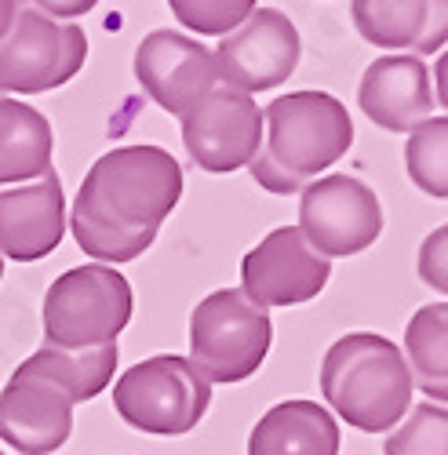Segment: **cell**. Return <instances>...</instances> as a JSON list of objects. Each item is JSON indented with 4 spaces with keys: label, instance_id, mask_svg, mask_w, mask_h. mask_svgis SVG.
Returning <instances> with one entry per match:
<instances>
[{
    "label": "cell",
    "instance_id": "cell-1",
    "mask_svg": "<svg viewBox=\"0 0 448 455\" xmlns=\"http://www.w3.org/2000/svg\"><path fill=\"white\" fill-rule=\"evenodd\" d=\"M182 201V164L161 146L102 154L73 197L69 230L92 262H132Z\"/></svg>",
    "mask_w": 448,
    "mask_h": 455
},
{
    "label": "cell",
    "instance_id": "cell-2",
    "mask_svg": "<svg viewBox=\"0 0 448 455\" xmlns=\"http://www.w3.org/2000/svg\"><path fill=\"white\" fill-rule=\"evenodd\" d=\"M354 142L347 106L328 92H292L263 109V142L252 157V179L267 194H303Z\"/></svg>",
    "mask_w": 448,
    "mask_h": 455
},
{
    "label": "cell",
    "instance_id": "cell-3",
    "mask_svg": "<svg viewBox=\"0 0 448 455\" xmlns=\"http://www.w3.org/2000/svg\"><path fill=\"white\" fill-rule=\"evenodd\" d=\"M412 371L404 354L376 331L335 339L321 361V394L361 434H387L412 408Z\"/></svg>",
    "mask_w": 448,
    "mask_h": 455
},
{
    "label": "cell",
    "instance_id": "cell-4",
    "mask_svg": "<svg viewBox=\"0 0 448 455\" xmlns=\"http://www.w3.org/2000/svg\"><path fill=\"white\" fill-rule=\"evenodd\" d=\"M135 310L124 274L106 262L73 267L52 281L44 295V339L62 350H92L117 343Z\"/></svg>",
    "mask_w": 448,
    "mask_h": 455
},
{
    "label": "cell",
    "instance_id": "cell-5",
    "mask_svg": "<svg viewBox=\"0 0 448 455\" xmlns=\"http://www.w3.org/2000/svg\"><path fill=\"white\" fill-rule=\"evenodd\" d=\"M274 347L270 314L241 288H219L190 317V361L208 383H241L263 368Z\"/></svg>",
    "mask_w": 448,
    "mask_h": 455
},
{
    "label": "cell",
    "instance_id": "cell-6",
    "mask_svg": "<svg viewBox=\"0 0 448 455\" xmlns=\"http://www.w3.org/2000/svg\"><path fill=\"white\" fill-rule=\"evenodd\" d=\"M212 404V383L194 368L190 357L179 354H157L132 368L114 387V408L117 415L142 434L157 437H179L190 434Z\"/></svg>",
    "mask_w": 448,
    "mask_h": 455
},
{
    "label": "cell",
    "instance_id": "cell-7",
    "mask_svg": "<svg viewBox=\"0 0 448 455\" xmlns=\"http://www.w3.org/2000/svg\"><path fill=\"white\" fill-rule=\"evenodd\" d=\"M88 59V36L77 22L48 19L22 8L15 26L0 36V92L41 95L69 84Z\"/></svg>",
    "mask_w": 448,
    "mask_h": 455
},
{
    "label": "cell",
    "instance_id": "cell-8",
    "mask_svg": "<svg viewBox=\"0 0 448 455\" xmlns=\"http://www.w3.org/2000/svg\"><path fill=\"white\" fill-rule=\"evenodd\" d=\"M299 230L324 259H347L372 248L383 234L376 189L354 175H324L310 182L299 201Z\"/></svg>",
    "mask_w": 448,
    "mask_h": 455
},
{
    "label": "cell",
    "instance_id": "cell-9",
    "mask_svg": "<svg viewBox=\"0 0 448 455\" xmlns=\"http://www.w3.org/2000/svg\"><path fill=\"white\" fill-rule=\"evenodd\" d=\"M182 142L190 149L194 164L212 175H227L252 164L259 142H263V109L252 95L215 84L182 113Z\"/></svg>",
    "mask_w": 448,
    "mask_h": 455
},
{
    "label": "cell",
    "instance_id": "cell-10",
    "mask_svg": "<svg viewBox=\"0 0 448 455\" xmlns=\"http://www.w3.org/2000/svg\"><path fill=\"white\" fill-rule=\"evenodd\" d=\"M332 281V259H324L299 226L270 230L241 259V291L259 310L299 307L324 291Z\"/></svg>",
    "mask_w": 448,
    "mask_h": 455
},
{
    "label": "cell",
    "instance_id": "cell-11",
    "mask_svg": "<svg viewBox=\"0 0 448 455\" xmlns=\"http://www.w3.org/2000/svg\"><path fill=\"white\" fill-rule=\"evenodd\" d=\"M299 59H303V41L281 8H255L237 29L222 36L215 52L219 81L244 95L281 88L295 73Z\"/></svg>",
    "mask_w": 448,
    "mask_h": 455
},
{
    "label": "cell",
    "instance_id": "cell-12",
    "mask_svg": "<svg viewBox=\"0 0 448 455\" xmlns=\"http://www.w3.org/2000/svg\"><path fill=\"white\" fill-rule=\"evenodd\" d=\"M135 77L161 109L182 117L219 84V62L194 36H182L179 29H154L135 48Z\"/></svg>",
    "mask_w": 448,
    "mask_h": 455
},
{
    "label": "cell",
    "instance_id": "cell-13",
    "mask_svg": "<svg viewBox=\"0 0 448 455\" xmlns=\"http://www.w3.org/2000/svg\"><path fill=\"white\" fill-rule=\"evenodd\" d=\"M66 237V194L55 168L44 175L0 186V255L36 262Z\"/></svg>",
    "mask_w": 448,
    "mask_h": 455
},
{
    "label": "cell",
    "instance_id": "cell-14",
    "mask_svg": "<svg viewBox=\"0 0 448 455\" xmlns=\"http://www.w3.org/2000/svg\"><path fill=\"white\" fill-rule=\"evenodd\" d=\"M73 434V401L44 375L19 371L0 390V437L22 455H52Z\"/></svg>",
    "mask_w": 448,
    "mask_h": 455
},
{
    "label": "cell",
    "instance_id": "cell-15",
    "mask_svg": "<svg viewBox=\"0 0 448 455\" xmlns=\"http://www.w3.org/2000/svg\"><path fill=\"white\" fill-rule=\"evenodd\" d=\"M361 113L387 132H412L434 113L430 73L420 55H383L376 59L357 88Z\"/></svg>",
    "mask_w": 448,
    "mask_h": 455
},
{
    "label": "cell",
    "instance_id": "cell-16",
    "mask_svg": "<svg viewBox=\"0 0 448 455\" xmlns=\"http://www.w3.org/2000/svg\"><path fill=\"white\" fill-rule=\"evenodd\" d=\"M350 15L372 48L430 55L448 44V0H354Z\"/></svg>",
    "mask_w": 448,
    "mask_h": 455
},
{
    "label": "cell",
    "instance_id": "cell-17",
    "mask_svg": "<svg viewBox=\"0 0 448 455\" xmlns=\"http://www.w3.org/2000/svg\"><path fill=\"white\" fill-rule=\"evenodd\" d=\"M248 455H340V423L317 401H281L255 423Z\"/></svg>",
    "mask_w": 448,
    "mask_h": 455
},
{
    "label": "cell",
    "instance_id": "cell-18",
    "mask_svg": "<svg viewBox=\"0 0 448 455\" xmlns=\"http://www.w3.org/2000/svg\"><path fill=\"white\" fill-rule=\"evenodd\" d=\"M52 124L41 109L0 95V186L36 179L52 168Z\"/></svg>",
    "mask_w": 448,
    "mask_h": 455
},
{
    "label": "cell",
    "instance_id": "cell-19",
    "mask_svg": "<svg viewBox=\"0 0 448 455\" xmlns=\"http://www.w3.org/2000/svg\"><path fill=\"white\" fill-rule=\"evenodd\" d=\"M19 371L52 379V383H59L69 394L73 404H81V401L99 397L109 387V379L117 371V343L92 347V350H62V347L44 343L19 364Z\"/></svg>",
    "mask_w": 448,
    "mask_h": 455
},
{
    "label": "cell",
    "instance_id": "cell-20",
    "mask_svg": "<svg viewBox=\"0 0 448 455\" xmlns=\"http://www.w3.org/2000/svg\"><path fill=\"white\" fill-rule=\"evenodd\" d=\"M404 354L423 397L448 404V302H427L404 328Z\"/></svg>",
    "mask_w": 448,
    "mask_h": 455
},
{
    "label": "cell",
    "instance_id": "cell-21",
    "mask_svg": "<svg viewBox=\"0 0 448 455\" xmlns=\"http://www.w3.org/2000/svg\"><path fill=\"white\" fill-rule=\"evenodd\" d=\"M404 168L423 194L448 201V117H427L404 142Z\"/></svg>",
    "mask_w": 448,
    "mask_h": 455
},
{
    "label": "cell",
    "instance_id": "cell-22",
    "mask_svg": "<svg viewBox=\"0 0 448 455\" xmlns=\"http://www.w3.org/2000/svg\"><path fill=\"white\" fill-rule=\"evenodd\" d=\"M383 455H448V408L427 401L387 437Z\"/></svg>",
    "mask_w": 448,
    "mask_h": 455
},
{
    "label": "cell",
    "instance_id": "cell-23",
    "mask_svg": "<svg viewBox=\"0 0 448 455\" xmlns=\"http://www.w3.org/2000/svg\"><path fill=\"white\" fill-rule=\"evenodd\" d=\"M168 8L186 29L204 36H227L255 12V0H168Z\"/></svg>",
    "mask_w": 448,
    "mask_h": 455
},
{
    "label": "cell",
    "instance_id": "cell-24",
    "mask_svg": "<svg viewBox=\"0 0 448 455\" xmlns=\"http://www.w3.org/2000/svg\"><path fill=\"white\" fill-rule=\"evenodd\" d=\"M420 281L441 295H448V222L420 244Z\"/></svg>",
    "mask_w": 448,
    "mask_h": 455
},
{
    "label": "cell",
    "instance_id": "cell-25",
    "mask_svg": "<svg viewBox=\"0 0 448 455\" xmlns=\"http://www.w3.org/2000/svg\"><path fill=\"white\" fill-rule=\"evenodd\" d=\"M99 0H29V8L44 12L48 19H59V22H69V19H81L88 15Z\"/></svg>",
    "mask_w": 448,
    "mask_h": 455
},
{
    "label": "cell",
    "instance_id": "cell-26",
    "mask_svg": "<svg viewBox=\"0 0 448 455\" xmlns=\"http://www.w3.org/2000/svg\"><path fill=\"white\" fill-rule=\"evenodd\" d=\"M22 8H29V0H0V36H4L15 26V19L22 15Z\"/></svg>",
    "mask_w": 448,
    "mask_h": 455
},
{
    "label": "cell",
    "instance_id": "cell-27",
    "mask_svg": "<svg viewBox=\"0 0 448 455\" xmlns=\"http://www.w3.org/2000/svg\"><path fill=\"white\" fill-rule=\"evenodd\" d=\"M434 81H437V99H441V106L448 109V52L437 59V66H434Z\"/></svg>",
    "mask_w": 448,
    "mask_h": 455
},
{
    "label": "cell",
    "instance_id": "cell-28",
    "mask_svg": "<svg viewBox=\"0 0 448 455\" xmlns=\"http://www.w3.org/2000/svg\"><path fill=\"white\" fill-rule=\"evenodd\" d=\"M0 277H4V255H0Z\"/></svg>",
    "mask_w": 448,
    "mask_h": 455
},
{
    "label": "cell",
    "instance_id": "cell-29",
    "mask_svg": "<svg viewBox=\"0 0 448 455\" xmlns=\"http://www.w3.org/2000/svg\"><path fill=\"white\" fill-rule=\"evenodd\" d=\"M0 455H4V451H0Z\"/></svg>",
    "mask_w": 448,
    "mask_h": 455
}]
</instances>
